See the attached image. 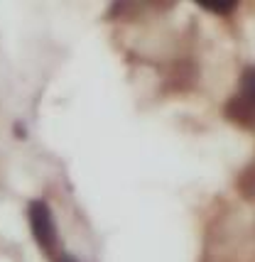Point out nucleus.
<instances>
[{"label": "nucleus", "mask_w": 255, "mask_h": 262, "mask_svg": "<svg viewBox=\"0 0 255 262\" xmlns=\"http://www.w3.org/2000/svg\"><path fill=\"white\" fill-rule=\"evenodd\" d=\"M30 228L35 233L39 248L54 260L59 255V235L54 226V216L45 201H32L30 204Z\"/></svg>", "instance_id": "f257e3e1"}, {"label": "nucleus", "mask_w": 255, "mask_h": 262, "mask_svg": "<svg viewBox=\"0 0 255 262\" xmlns=\"http://www.w3.org/2000/svg\"><path fill=\"white\" fill-rule=\"evenodd\" d=\"M223 115H226L231 123H236L238 127H243V130H255V108L245 101L241 93H236V96H231V98L226 101Z\"/></svg>", "instance_id": "f03ea898"}, {"label": "nucleus", "mask_w": 255, "mask_h": 262, "mask_svg": "<svg viewBox=\"0 0 255 262\" xmlns=\"http://www.w3.org/2000/svg\"><path fill=\"white\" fill-rule=\"evenodd\" d=\"M197 81V67L192 61H179L172 67V79L169 83L177 89H192V83Z\"/></svg>", "instance_id": "7ed1b4c3"}, {"label": "nucleus", "mask_w": 255, "mask_h": 262, "mask_svg": "<svg viewBox=\"0 0 255 262\" xmlns=\"http://www.w3.org/2000/svg\"><path fill=\"white\" fill-rule=\"evenodd\" d=\"M238 191L243 199H255V164H248L238 177Z\"/></svg>", "instance_id": "20e7f679"}, {"label": "nucleus", "mask_w": 255, "mask_h": 262, "mask_svg": "<svg viewBox=\"0 0 255 262\" xmlns=\"http://www.w3.org/2000/svg\"><path fill=\"white\" fill-rule=\"evenodd\" d=\"M241 96L255 108V67H248L241 74Z\"/></svg>", "instance_id": "39448f33"}, {"label": "nucleus", "mask_w": 255, "mask_h": 262, "mask_svg": "<svg viewBox=\"0 0 255 262\" xmlns=\"http://www.w3.org/2000/svg\"><path fill=\"white\" fill-rule=\"evenodd\" d=\"M199 5H201L204 10L216 12V15H231V12L238 8L236 0H199Z\"/></svg>", "instance_id": "423d86ee"}, {"label": "nucleus", "mask_w": 255, "mask_h": 262, "mask_svg": "<svg viewBox=\"0 0 255 262\" xmlns=\"http://www.w3.org/2000/svg\"><path fill=\"white\" fill-rule=\"evenodd\" d=\"M54 262H76V257H71L67 252H59L57 257H54Z\"/></svg>", "instance_id": "0eeeda50"}]
</instances>
